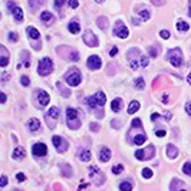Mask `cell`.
Returning a JSON list of instances; mask_svg holds the SVG:
<instances>
[{"label":"cell","mask_w":191,"mask_h":191,"mask_svg":"<svg viewBox=\"0 0 191 191\" xmlns=\"http://www.w3.org/2000/svg\"><path fill=\"white\" fill-rule=\"evenodd\" d=\"M127 59H128V63L132 69H138V68H145L150 62V59L144 55H141V50L137 48H132L128 50L127 53Z\"/></svg>","instance_id":"obj_1"},{"label":"cell","mask_w":191,"mask_h":191,"mask_svg":"<svg viewBox=\"0 0 191 191\" xmlns=\"http://www.w3.org/2000/svg\"><path fill=\"white\" fill-rule=\"evenodd\" d=\"M82 118H83L82 112L78 111V109H75V108L66 109V124L71 129H78V128H81V125H82V122H81Z\"/></svg>","instance_id":"obj_2"},{"label":"cell","mask_w":191,"mask_h":191,"mask_svg":"<svg viewBox=\"0 0 191 191\" xmlns=\"http://www.w3.org/2000/svg\"><path fill=\"white\" fill-rule=\"evenodd\" d=\"M105 102H106V96H105V94H104L102 91L96 92L94 96L86 98V104H88V106H89L91 109L102 108V106L105 105Z\"/></svg>","instance_id":"obj_3"},{"label":"cell","mask_w":191,"mask_h":191,"mask_svg":"<svg viewBox=\"0 0 191 191\" xmlns=\"http://www.w3.org/2000/svg\"><path fill=\"white\" fill-rule=\"evenodd\" d=\"M167 59H168V62L174 68H180L181 65H183V53H181V49L180 48H175V49L168 50Z\"/></svg>","instance_id":"obj_4"},{"label":"cell","mask_w":191,"mask_h":191,"mask_svg":"<svg viewBox=\"0 0 191 191\" xmlns=\"http://www.w3.org/2000/svg\"><path fill=\"white\" fill-rule=\"evenodd\" d=\"M65 81L69 86H78L82 81V75H81V72L78 69H71L69 72H66V75H65Z\"/></svg>","instance_id":"obj_5"},{"label":"cell","mask_w":191,"mask_h":191,"mask_svg":"<svg viewBox=\"0 0 191 191\" xmlns=\"http://www.w3.org/2000/svg\"><path fill=\"white\" fill-rule=\"evenodd\" d=\"M53 71V63L52 60L49 58H43V59L39 62V66H38V73L40 76H48L50 75Z\"/></svg>","instance_id":"obj_6"},{"label":"cell","mask_w":191,"mask_h":191,"mask_svg":"<svg viewBox=\"0 0 191 191\" xmlns=\"http://www.w3.org/2000/svg\"><path fill=\"white\" fill-rule=\"evenodd\" d=\"M89 177L94 180L95 185H102V184L105 183V175H104V172L98 168L96 165L89 167Z\"/></svg>","instance_id":"obj_7"},{"label":"cell","mask_w":191,"mask_h":191,"mask_svg":"<svg viewBox=\"0 0 191 191\" xmlns=\"http://www.w3.org/2000/svg\"><path fill=\"white\" fill-rule=\"evenodd\" d=\"M155 155V148L154 145L147 147L145 150H138L135 152V157L138 158L139 161H147V160H151V158Z\"/></svg>","instance_id":"obj_8"},{"label":"cell","mask_w":191,"mask_h":191,"mask_svg":"<svg viewBox=\"0 0 191 191\" xmlns=\"http://www.w3.org/2000/svg\"><path fill=\"white\" fill-rule=\"evenodd\" d=\"M114 35H115V36H118V38H121V39H125V38H128L129 32H128L127 26H125L121 20H116L115 26H114Z\"/></svg>","instance_id":"obj_9"},{"label":"cell","mask_w":191,"mask_h":191,"mask_svg":"<svg viewBox=\"0 0 191 191\" xmlns=\"http://www.w3.org/2000/svg\"><path fill=\"white\" fill-rule=\"evenodd\" d=\"M52 141H53V145H55L58 152H65V151L68 150V147H69L68 141H65L62 137H59V135H55V137L52 138Z\"/></svg>","instance_id":"obj_10"},{"label":"cell","mask_w":191,"mask_h":191,"mask_svg":"<svg viewBox=\"0 0 191 191\" xmlns=\"http://www.w3.org/2000/svg\"><path fill=\"white\" fill-rule=\"evenodd\" d=\"M60 48L66 52V55H62V58H65L66 60H71V62H76V60H79L81 55L78 53V50H75V49H72V48H68V46H60Z\"/></svg>","instance_id":"obj_11"},{"label":"cell","mask_w":191,"mask_h":191,"mask_svg":"<svg viewBox=\"0 0 191 191\" xmlns=\"http://www.w3.org/2000/svg\"><path fill=\"white\" fill-rule=\"evenodd\" d=\"M83 42H85L88 46H91V48H96V46L99 45L98 38L91 32V30H86L85 32V35H83Z\"/></svg>","instance_id":"obj_12"},{"label":"cell","mask_w":191,"mask_h":191,"mask_svg":"<svg viewBox=\"0 0 191 191\" xmlns=\"http://www.w3.org/2000/svg\"><path fill=\"white\" fill-rule=\"evenodd\" d=\"M88 68L89 69H92V71H96V69H99V68L102 66V60L99 56H96V55H92V56L88 58Z\"/></svg>","instance_id":"obj_13"},{"label":"cell","mask_w":191,"mask_h":191,"mask_svg":"<svg viewBox=\"0 0 191 191\" xmlns=\"http://www.w3.org/2000/svg\"><path fill=\"white\" fill-rule=\"evenodd\" d=\"M32 152H33V155H36V157H43V155H46V152H48V147L43 142H38L32 147Z\"/></svg>","instance_id":"obj_14"},{"label":"cell","mask_w":191,"mask_h":191,"mask_svg":"<svg viewBox=\"0 0 191 191\" xmlns=\"http://www.w3.org/2000/svg\"><path fill=\"white\" fill-rule=\"evenodd\" d=\"M38 104H39V106H42V108H43V106H46L49 104V101H50V98H49V95L46 94L45 91H38Z\"/></svg>","instance_id":"obj_15"},{"label":"cell","mask_w":191,"mask_h":191,"mask_svg":"<svg viewBox=\"0 0 191 191\" xmlns=\"http://www.w3.org/2000/svg\"><path fill=\"white\" fill-rule=\"evenodd\" d=\"M40 22L45 25V26H50L53 22H55V17L50 12H43L40 15Z\"/></svg>","instance_id":"obj_16"},{"label":"cell","mask_w":191,"mask_h":191,"mask_svg":"<svg viewBox=\"0 0 191 191\" xmlns=\"http://www.w3.org/2000/svg\"><path fill=\"white\" fill-rule=\"evenodd\" d=\"M111 151H109V148H106V147H102L101 151H99V161L101 162H108L109 160H111Z\"/></svg>","instance_id":"obj_17"},{"label":"cell","mask_w":191,"mask_h":191,"mask_svg":"<svg viewBox=\"0 0 191 191\" xmlns=\"http://www.w3.org/2000/svg\"><path fill=\"white\" fill-rule=\"evenodd\" d=\"M181 188H187V185H185V183L178 180V178H174L171 181V184H170V190L171 191H177V190H181Z\"/></svg>","instance_id":"obj_18"},{"label":"cell","mask_w":191,"mask_h":191,"mask_svg":"<svg viewBox=\"0 0 191 191\" xmlns=\"http://www.w3.org/2000/svg\"><path fill=\"white\" fill-rule=\"evenodd\" d=\"M0 50H2V59H0V66L2 68H6L9 63V52L7 49L4 46H0Z\"/></svg>","instance_id":"obj_19"},{"label":"cell","mask_w":191,"mask_h":191,"mask_svg":"<svg viewBox=\"0 0 191 191\" xmlns=\"http://www.w3.org/2000/svg\"><path fill=\"white\" fill-rule=\"evenodd\" d=\"M145 141H147V135L144 134V132H139V134H137L134 138H132V144H134V145H142Z\"/></svg>","instance_id":"obj_20"},{"label":"cell","mask_w":191,"mask_h":191,"mask_svg":"<svg viewBox=\"0 0 191 191\" xmlns=\"http://www.w3.org/2000/svg\"><path fill=\"white\" fill-rule=\"evenodd\" d=\"M60 172H62V175L66 177V178H71V177L73 175L71 165H68V164H60Z\"/></svg>","instance_id":"obj_21"},{"label":"cell","mask_w":191,"mask_h":191,"mask_svg":"<svg viewBox=\"0 0 191 191\" xmlns=\"http://www.w3.org/2000/svg\"><path fill=\"white\" fill-rule=\"evenodd\" d=\"M27 35H29V38L32 39V40H38V39L40 38V33H39V30L36 29V27H33V26H29V27H27Z\"/></svg>","instance_id":"obj_22"},{"label":"cell","mask_w":191,"mask_h":191,"mask_svg":"<svg viewBox=\"0 0 191 191\" xmlns=\"http://www.w3.org/2000/svg\"><path fill=\"white\" fill-rule=\"evenodd\" d=\"M167 155H168V158H171V160L178 157V150H177V147L175 145H167Z\"/></svg>","instance_id":"obj_23"},{"label":"cell","mask_w":191,"mask_h":191,"mask_svg":"<svg viewBox=\"0 0 191 191\" xmlns=\"http://www.w3.org/2000/svg\"><path fill=\"white\" fill-rule=\"evenodd\" d=\"M78 158L81 160V161H89L91 160V152L89 150H79L78 151Z\"/></svg>","instance_id":"obj_24"},{"label":"cell","mask_w":191,"mask_h":191,"mask_svg":"<svg viewBox=\"0 0 191 191\" xmlns=\"http://www.w3.org/2000/svg\"><path fill=\"white\" fill-rule=\"evenodd\" d=\"M25 155H26V151H25V148H22V147H17V148L13 151V155H12V157L15 158V160H22Z\"/></svg>","instance_id":"obj_25"},{"label":"cell","mask_w":191,"mask_h":191,"mask_svg":"<svg viewBox=\"0 0 191 191\" xmlns=\"http://www.w3.org/2000/svg\"><path fill=\"white\" fill-rule=\"evenodd\" d=\"M56 88H58V91H59V92H60L62 95H63L65 98H69V95H71V91L68 89V88H66V86H65L62 82H58V83H56Z\"/></svg>","instance_id":"obj_26"},{"label":"cell","mask_w":191,"mask_h":191,"mask_svg":"<svg viewBox=\"0 0 191 191\" xmlns=\"http://www.w3.org/2000/svg\"><path fill=\"white\" fill-rule=\"evenodd\" d=\"M45 116H48V118H52V119H58V118H59V108H56V106H52V108L48 111V114H46Z\"/></svg>","instance_id":"obj_27"},{"label":"cell","mask_w":191,"mask_h":191,"mask_svg":"<svg viewBox=\"0 0 191 191\" xmlns=\"http://www.w3.org/2000/svg\"><path fill=\"white\" fill-rule=\"evenodd\" d=\"M39 128H40V122H39V119H36V118H32V119L29 121V129L32 132L38 131Z\"/></svg>","instance_id":"obj_28"},{"label":"cell","mask_w":191,"mask_h":191,"mask_svg":"<svg viewBox=\"0 0 191 191\" xmlns=\"http://www.w3.org/2000/svg\"><path fill=\"white\" fill-rule=\"evenodd\" d=\"M12 13H13V16H15L16 22H22V20H23V10L20 7H17V6H16V7L12 10Z\"/></svg>","instance_id":"obj_29"},{"label":"cell","mask_w":191,"mask_h":191,"mask_svg":"<svg viewBox=\"0 0 191 191\" xmlns=\"http://www.w3.org/2000/svg\"><path fill=\"white\" fill-rule=\"evenodd\" d=\"M68 29H69V32H71V33L76 35V33H79V30H81V26H79V25H78L76 22H71L69 25H68Z\"/></svg>","instance_id":"obj_30"},{"label":"cell","mask_w":191,"mask_h":191,"mask_svg":"<svg viewBox=\"0 0 191 191\" xmlns=\"http://www.w3.org/2000/svg\"><path fill=\"white\" fill-rule=\"evenodd\" d=\"M96 25H98V27H99V29L105 30L106 27H108V19H106V17H98Z\"/></svg>","instance_id":"obj_31"},{"label":"cell","mask_w":191,"mask_h":191,"mask_svg":"<svg viewBox=\"0 0 191 191\" xmlns=\"http://www.w3.org/2000/svg\"><path fill=\"white\" fill-rule=\"evenodd\" d=\"M29 4H30V9L33 12H36L43 4V0H29Z\"/></svg>","instance_id":"obj_32"},{"label":"cell","mask_w":191,"mask_h":191,"mask_svg":"<svg viewBox=\"0 0 191 191\" xmlns=\"http://www.w3.org/2000/svg\"><path fill=\"white\" fill-rule=\"evenodd\" d=\"M139 109V102L138 101H132L128 106V114H135Z\"/></svg>","instance_id":"obj_33"},{"label":"cell","mask_w":191,"mask_h":191,"mask_svg":"<svg viewBox=\"0 0 191 191\" xmlns=\"http://www.w3.org/2000/svg\"><path fill=\"white\" fill-rule=\"evenodd\" d=\"M134 86L137 88V89H144V88H145V82H144V79L141 78V76L135 78L134 79Z\"/></svg>","instance_id":"obj_34"},{"label":"cell","mask_w":191,"mask_h":191,"mask_svg":"<svg viewBox=\"0 0 191 191\" xmlns=\"http://www.w3.org/2000/svg\"><path fill=\"white\" fill-rule=\"evenodd\" d=\"M111 108H112L114 112H119V111H121V99H119V98L114 99L112 104H111Z\"/></svg>","instance_id":"obj_35"},{"label":"cell","mask_w":191,"mask_h":191,"mask_svg":"<svg viewBox=\"0 0 191 191\" xmlns=\"http://www.w3.org/2000/svg\"><path fill=\"white\" fill-rule=\"evenodd\" d=\"M177 29L180 30V32H187V30L190 29V26H188L185 22H183V20H178V23H177Z\"/></svg>","instance_id":"obj_36"},{"label":"cell","mask_w":191,"mask_h":191,"mask_svg":"<svg viewBox=\"0 0 191 191\" xmlns=\"http://www.w3.org/2000/svg\"><path fill=\"white\" fill-rule=\"evenodd\" d=\"M119 190L121 191H131L132 190V184L128 183V181H124V183L119 184Z\"/></svg>","instance_id":"obj_37"},{"label":"cell","mask_w":191,"mask_h":191,"mask_svg":"<svg viewBox=\"0 0 191 191\" xmlns=\"http://www.w3.org/2000/svg\"><path fill=\"white\" fill-rule=\"evenodd\" d=\"M139 13V16H141V17H142V20H150V12L147 10V9H144V10H139L138 12Z\"/></svg>","instance_id":"obj_38"},{"label":"cell","mask_w":191,"mask_h":191,"mask_svg":"<svg viewBox=\"0 0 191 191\" xmlns=\"http://www.w3.org/2000/svg\"><path fill=\"white\" fill-rule=\"evenodd\" d=\"M183 172L184 174H187V175H191V162H185V164L183 165Z\"/></svg>","instance_id":"obj_39"},{"label":"cell","mask_w":191,"mask_h":191,"mask_svg":"<svg viewBox=\"0 0 191 191\" xmlns=\"http://www.w3.org/2000/svg\"><path fill=\"white\" fill-rule=\"evenodd\" d=\"M122 171H124V165H122V164H118V165H114V167H112V172H114V174H121Z\"/></svg>","instance_id":"obj_40"},{"label":"cell","mask_w":191,"mask_h":191,"mask_svg":"<svg viewBox=\"0 0 191 191\" xmlns=\"http://www.w3.org/2000/svg\"><path fill=\"white\" fill-rule=\"evenodd\" d=\"M142 177H144V178H151V177H152V170L144 168L142 170Z\"/></svg>","instance_id":"obj_41"},{"label":"cell","mask_w":191,"mask_h":191,"mask_svg":"<svg viewBox=\"0 0 191 191\" xmlns=\"http://www.w3.org/2000/svg\"><path fill=\"white\" fill-rule=\"evenodd\" d=\"M68 6L72 9H76L79 6V3H78V0H68Z\"/></svg>","instance_id":"obj_42"},{"label":"cell","mask_w":191,"mask_h":191,"mask_svg":"<svg viewBox=\"0 0 191 191\" xmlns=\"http://www.w3.org/2000/svg\"><path fill=\"white\" fill-rule=\"evenodd\" d=\"M20 83H22L23 86H29V83H30L29 78H27V76H25V75H23L22 78H20Z\"/></svg>","instance_id":"obj_43"},{"label":"cell","mask_w":191,"mask_h":191,"mask_svg":"<svg viewBox=\"0 0 191 191\" xmlns=\"http://www.w3.org/2000/svg\"><path fill=\"white\" fill-rule=\"evenodd\" d=\"M121 121H118V119H112L111 121V127L112 128H121Z\"/></svg>","instance_id":"obj_44"},{"label":"cell","mask_w":191,"mask_h":191,"mask_svg":"<svg viewBox=\"0 0 191 191\" xmlns=\"http://www.w3.org/2000/svg\"><path fill=\"white\" fill-rule=\"evenodd\" d=\"M91 131H94V132H98L99 131V124H98V122H92V124H91Z\"/></svg>","instance_id":"obj_45"},{"label":"cell","mask_w":191,"mask_h":191,"mask_svg":"<svg viewBox=\"0 0 191 191\" xmlns=\"http://www.w3.org/2000/svg\"><path fill=\"white\" fill-rule=\"evenodd\" d=\"M7 36H9V39H10L12 42H17V39H19V38H17V35H16L15 32H10Z\"/></svg>","instance_id":"obj_46"},{"label":"cell","mask_w":191,"mask_h":191,"mask_svg":"<svg viewBox=\"0 0 191 191\" xmlns=\"http://www.w3.org/2000/svg\"><path fill=\"white\" fill-rule=\"evenodd\" d=\"M158 55V49L157 48H150V56L151 58H155Z\"/></svg>","instance_id":"obj_47"},{"label":"cell","mask_w":191,"mask_h":191,"mask_svg":"<svg viewBox=\"0 0 191 191\" xmlns=\"http://www.w3.org/2000/svg\"><path fill=\"white\" fill-rule=\"evenodd\" d=\"M160 36H161L162 39H168L170 38V32L168 30H161V32H160Z\"/></svg>","instance_id":"obj_48"},{"label":"cell","mask_w":191,"mask_h":191,"mask_svg":"<svg viewBox=\"0 0 191 191\" xmlns=\"http://www.w3.org/2000/svg\"><path fill=\"white\" fill-rule=\"evenodd\" d=\"M65 2H66V0H55V7H56V10L62 7V4H63Z\"/></svg>","instance_id":"obj_49"},{"label":"cell","mask_w":191,"mask_h":191,"mask_svg":"<svg viewBox=\"0 0 191 191\" xmlns=\"http://www.w3.org/2000/svg\"><path fill=\"white\" fill-rule=\"evenodd\" d=\"M155 135H157L158 138H162V137H165V129H157V131H155Z\"/></svg>","instance_id":"obj_50"},{"label":"cell","mask_w":191,"mask_h":191,"mask_svg":"<svg viewBox=\"0 0 191 191\" xmlns=\"http://www.w3.org/2000/svg\"><path fill=\"white\" fill-rule=\"evenodd\" d=\"M16 178H17V181H19V183H23V181L26 180V177H25V174H22V172H19V174L16 175Z\"/></svg>","instance_id":"obj_51"},{"label":"cell","mask_w":191,"mask_h":191,"mask_svg":"<svg viewBox=\"0 0 191 191\" xmlns=\"http://www.w3.org/2000/svg\"><path fill=\"white\" fill-rule=\"evenodd\" d=\"M6 184H7V177H6V175H2V181H0V187L3 188L4 185H6Z\"/></svg>","instance_id":"obj_52"},{"label":"cell","mask_w":191,"mask_h":191,"mask_svg":"<svg viewBox=\"0 0 191 191\" xmlns=\"http://www.w3.org/2000/svg\"><path fill=\"white\" fill-rule=\"evenodd\" d=\"M116 53H118V48H116V46H114V48L111 49V52H109V56H115Z\"/></svg>","instance_id":"obj_53"},{"label":"cell","mask_w":191,"mask_h":191,"mask_svg":"<svg viewBox=\"0 0 191 191\" xmlns=\"http://www.w3.org/2000/svg\"><path fill=\"white\" fill-rule=\"evenodd\" d=\"M185 111H187L188 115H191V102H187V105H185Z\"/></svg>","instance_id":"obj_54"},{"label":"cell","mask_w":191,"mask_h":191,"mask_svg":"<svg viewBox=\"0 0 191 191\" xmlns=\"http://www.w3.org/2000/svg\"><path fill=\"white\" fill-rule=\"evenodd\" d=\"M7 6H9V10H13V9H15L16 7V4L15 3H13V2H7Z\"/></svg>","instance_id":"obj_55"},{"label":"cell","mask_w":191,"mask_h":191,"mask_svg":"<svg viewBox=\"0 0 191 191\" xmlns=\"http://www.w3.org/2000/svg\"><path fill=\"white\" fill-rule=\"evenodd\" d=\"M2 79H3V82H6V81H7V79H9V75H7V73H6V72H4L3 75H2Z\"/></svg>","instance_id":"obj_56"},{"label":"cell","mask_w":191,"mask_h":191,"mask_svg":"<svg viewBox=\"0 0 191 191\" xmlns=\"http://www.w3.org/2000/svg\"><path fill=\"white\" fill-rule=\"evenodd\" d=\"M139 23H141L139 20H137L135 17H132V25H135V26H137V25H139Z\"/></svg>","instance_id":"obj_57"},{"label":"cell","mask_w":191,"mask_h":191,"mask_svg":"<svg viewBox=\"0 0 191 191\" xmlns=\"http://www.w3.org/2000/svg\"><path fill=\"white\" fill-rule=\"evenodd\" d=\"M162 102H164V104L168 102V95H164V96H162Z\"/></svg>","instance_id":"obj_58"},{"label":"cell","mask_w":191,"mask_h":191,"mask_svg":"<svg viewBox=\"0 0 191 191\" xmlns=\"http://www.w3.org/2000/svg\"><path fill=\"white\" fill-rule=\"evenodd\" d=\"M6 102V94H2V104Z\"/></svg>","instance_id":"obj_59"},{"label":"cell","mask_w":191,"mask_h":191,"mask_svg":"<svg viewBox=\"0 0 191 191\" xmlns=\"http://www.w3.org/2000/svg\"><path fill=\"white\" fill-rule=\"evenodd\" d=\"M154 3H157V4H164V0H154Z\"/></svg>","instance_id":"obj_60"},{"label":"cell","mask_w":191,"mask_h":191,"mask_svg":"<svg viewBox=\"0 0 191 191\" xmlns=\"http://www.w3.org/2000/svg\"><path fill=\"white\" fill-rule=\"evenodd\" d=\"M188 16L191 17V0H190V9H188Z\"/></svg>","instance_id":"obj_61"},{"label":"cell","mask_w":191,"mask_h":191,"mask_svg":"<svg viewBox=\"0 0 191 191\" xmlns=\"http://www.w3.org/2000/svg\"><path fill=\"white\" fill-rule=\"evenodd\" d=\"M187 79H188V83H190V85H191V73L187 76Z\"/></svg>","instance_id":"obj_62"},{"label":"cell","mask_w":191,"mask_h":191,"mask_svg":"<svg viewBox=\"0 0 191 191\" xmlns=\"http://www.w3.org/2000/svg\"><path fill=\"white\" fill-rule=\"evenodd\" d=\"M95 2H96V3H102V2H104V0H95Z\"/></svg>","instance_id":"obj_63"}]
</instances>
